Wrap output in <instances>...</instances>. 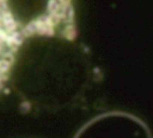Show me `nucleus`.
<instances>
[{
    "label": "nucleus",
    "mask_w": 153,
    "mask_h": 138,
    "mask_svg": "<svg viewBox=\"0 0 153 138\" xmlns=\"http://www.w3.org/2000/svg\"><path fill=\"white\" fill-rule=\"evenodd\" d=\"M29 37V26L15 1L0 0V94L11 83L17 57Z\"/></svg>",
    "instance_id": "1"
}]
</instances>
